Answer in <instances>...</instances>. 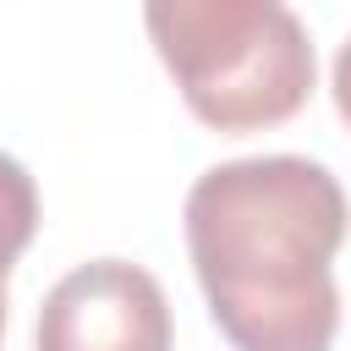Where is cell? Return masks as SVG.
<instances>
[{
	"label": "cell",
	"instance_id": "277c9868",
	"mask_svg": "<svg viewBox=\"0 0 351 351\" xmlns=\"http://www.w3.org/2000/svg\"><path fill=\"white\" fill-rule=\"evenodd\" d=\"M33 230H38V186L22 159L0 154V280L11 274V263L22 258Z\"/></svg>",
	"mask_w": 351,
	"mask_h": 351
},
{
	"label": "cell",
	"instance_id": "5b68a950",
	"mask_svg": "<svg viewBox=\"0 0 351 351\" xmlns=\"http://www.w3.org/2000/svg\"><path fill=\"white\" fill-rule=\"evenodd\" d=\"M0 335H5V280H0Z\"/></svg>",
	"mask_w": 351,
	"mask_h": 351
},
{
	"label": "cell",
	"instance_id": "7a4b0ae2",
	"mask_svg": "<svg viewBox=\"0 0 351 351\" xmlns=\"http://www.w3.org/2000/svg\"><path fill=\"white\" fill-rule=\"evenodd\" d=\"M148 38L186 110L214 132L291 121L318 88V55L285 0H143Z\"/></svg>",
	"mask_w": 351,
	"mask_h": 351
},
{
	"label": "cell",
	"instance_id": "3957f363",
	"mask_svg": "<svg viewBox=\"0 0 351 351\" xmlns=\"http://www.w3.org/2000/svg\"><path fill=\"white\" fill-rule=\"evenodd\" d=\"M38 351H170V302L143 263L93 258L55 280L33 329Z\"/></svg>",
	"mask_w": 351,
	"mask_h": 351
},
{
	"label": "cell",
	"instance_id": "6da1fadb",
	"mask_svg": "<svg viewBox=\"0 0 351 351\" xmlns=\"http://www.w3.org/2000/svg\"><path fill=\"white\" fill-rule=\"evenodd\" d=\"M340 181L302 154L225 159L186 192V252L236 351H329L340 329Z\"/></svg>",
	"mask_w": 351,
	"mask_h": 351
}]
</instances>
